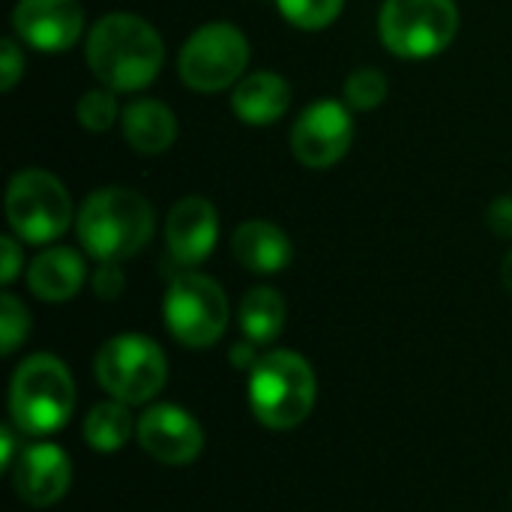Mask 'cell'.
Returning <instances> with one entry per match:
<instances>
[{
  "mask_svg": "<svg viewBox=\"0 0 512 512\" xmlns=\"http://www.w3.org/2000/svg\"><path fill=\"white\" fill-rule=\"evenodd\" d=\"M93 375L111 399L123 405H144L162 393L168 381V360L150 336L120 333L96 351Z\"/></svg>",
  "mask_w": 512,
  "mask_h": 512,
  "instance_id": "cell-5",
  "label": "cell"
},
{
  "mask_svg": "<svg viewBox=\"0 0 512 512\" xmlns=\"http://www.w3.org/2000/svg\"><path fill=\"white\" fill-rule=\"evenodd\" d=\"M12 27L30 48L60 54L78 42L84 9L78 0H18L12 9Z\"/></svg>",
  "mask_w": 512,
  "mask_h": 512,
  "instance_id": "cell-12",
  "label": "cell"
},
{
  "mask_svg": "<svg viewBox=\"0 0 512 512\" xmlns=\"http://www.w3.org/2000/svg\"><path fill=\"white\" fill-rule=\"evenodd\" d=\"M285 300L276 288H249L240 300V330L255 345H270L285 330Z\"/></svg>",
  "mask_w": 512,
  "mask_h": 512,
  "instance_id": "cell-19",
  "label": "cell"
},
{
  "mask_svg": "<svg viewBox=\"0 0 512 512\" xmlns=\"http://www.w3.org/2000/svg\"><path fill=\"white\" fill-rule=\"evenodd\" d=\"M354 141L351 111L336 99H321L294 120L291 126V150L306 168H330L336 165Z\"/></svg>",
  "mask_w": 512,
  "mask_h": 512,
  "instance_id": "cell-10",
  "label": "cell"
},
{
  "mask_svg": "<svg viewBox=\"0 0 512 512\" xmlns=\"http://www.w3.org/2000/svg\"><path fill=\"white\" fill-rule=\"evenodd\" d=\"M75 114H78V123H81L87 132H108V129L117 123L120 105H117L114 90L96 87V90H87V93L78 99Z\"/></svg>",
  "mask_w": 512,
  "mask_h": 512,
  "instance_id": "cell-22",
  "label": "cell"
},
{
  "mask_svg": "<svg viewBox=\"0 0 512 512\" xmlns=\"http://www.w3.org/2000/svg\"><path fill=\"white\" fill-rule=\"evenodd\" d=\"M84 279H87V264L69 246H51L39 252L27 267V285L45 303L72 300L81 291Z\"/></svg>",
  "mask_w": 512,
  "mask_h": 512,
  "instance_id": "cell-16",
  "label": "cell"
},
{
  "mask_svg": "<svg viewBox=\"0 0 512 512\" xmlns=\"http://www.w3.org/2000/svg\"><path fill=\"white\" fill-rule=\"evenodd\" d=\"M21 75H24V54L15 39H3L0 42V90L9 93Z\"/></svg>",
  "mask_w": 512,
  "mask_h": 512,
  "instance_id": "cell-26",
  "label": "cell"
},
{
  "mask_svg": "<svg viewBox=\"0 0 512 512\" xmlns=\"http://www.w3.org/2000/svg\"><path fill=\"white\" fill-rule=\"evenodd\" d=\"M276 6H279L282 18L291 21L294 27L324 30L339 18L345 0H276Z\"/></svg>",
  "mask_w": 512,
  "mask_h": 512,
  "instance_id": "cell-21",
  "label": "cell"
},
{
  "mask_svg": "<svg viewBox=\"0 0 512 512\" xmlns=\"http://www.w3.org/2000/svg\"><path fill=\"white\" fill-rule=\"evenodd\" d=\"M486 222L489 228L504 237V240H512V195H504V198H495L489 213H486Z\"/></svg>",
  "mask_w": 512,
  "mask_h": 512,
  "instance_id": "cell-27",
  "label": "cell"
},
{
  "mask_svg": "<svg viewBox=\"0 0 512 512\" xmlns=\"http://www.w3.org/2000/svg\"><path fill=\"white\" fill-rule=\"evenodd\" d=\"M0 252H3V264H0V279L3 285H12L18 270H21V249L15 237H0Z\"/></svg>",
  "mask_w": 512,
  "mask_h": 512,
  "instance_id": "cell-28",
  "label": "cell"
},
{
  "mask_svg": "<svg viewBox=\"0 0 512 512\" xmlns=\"http://www.w3.org/2000/svg\"><path fill=\"white\" fill-rule=\"evenodd\" d=\"M318 381L306 357L297 351H270L249 372V408L267 429L288 432L309 420Z\"/></svg>",
  "mask_w": 512,
  "mask_h": 512,
  "instance_id": "cell-3",
  "label": "cell"
},
{
  "mask_svg": "<svg viewBox=\"0 0 512 512\" xmlns=\"http://www.w3.org/2000/svg\"><path fill=\"white\" fill-rule=\"evenodd\" d=\"M231 249H234V258L252 273H279L294 258V246L288 234L279 225L264 222V219L243 222L231 237Z\"/></svg>",
  "mask_w": 512,
  "mask_h": 512,
  "instance_id": "cell-17",
  "label": "cell"
},
{
  "mask_svg": "<svg viewBox=\"0 0 512 512\" xmlns=\"http://www.w3.org/2000/svg\"><path fill=\"white\" fill-rule=\"evenodd\" d=\"M162 318L168 333L186 345V348H210L225 336L231 309L222 285L204 273H180L171 279L165 300H162Z\"/></svg>",
  "mask_w": 512,
  "mask_h": 512,
  "instance_id": "cell-7",
  "label": "cell"
},
{
  "mask_svg": "<svg viewBox=\"0 0 512 512\" xmlns=\"http://www.w3.org/2000/svg\"><path fill=\"white\" fill-rule=\"evenodd\" d=\"M288 105H291V84L270 69L243 75L231 93V111L249 126H270L282 120Z\"/></svg>",
  "mask_w": 512,
  "mask_h": 512,
  "instance_id": "cell-15",
  "label": "cell"
},
{
  "mask_svg": "<svg viewBox=\"0 0 512 512\" xmlns=\"http://www.w3.org/2000/svg\"><path fill=\"white\" fill-rule=\"evenodd\" d=\"M75 411V381L54 354L27 357L9 384L12 423L27 435H54Z\"/></svg>",
  "mask_w": 512,
  "mask_h": 512,
  "instance_id": "cell-4",
  "label": "cell"
},
{
  "mask_svg": "<svg viewBox=\"0 0 512 512\" xmlns=\"http://www.w3.org/2000/svg\"><path fill=\"white\" fill-rule=\"evenodd\" d=\"M135 432H138V420L129 414V405H123L117 399L93 405L84 420V441L96 453L123 450Z\"/></svg>",
  "mask_w": 512,
  "mask_h": 512,
  "instance_id": "cell-20",
  "label": "cell"
},
{
  "mask_svg": "<svg viewBox=\"0 0 512 512\" xmlns=\"http://www.w3.org/2000/svg\"><path fill=\"white\" fill-rule=\"evenodd\" d=\"M30 333V312L15 294L0 297V351L9 357Z\"/></svg>",
  "mask_w": 512,
  "mask_h": 512,
  "instance_id": "cell-24",
  "label": "cell"
},
{
  "mask_svg": "<svg viewBox=\"0 0 512 512\" xmlns=\"http://www.w3.org/2000/svg\"><path fill=\"white\" fill-rule=\"evenodd\" d=\"M78 240L99 264L102 261H126L138 255L156 228V213L150 201L126 186L96 189L78 210L75 219Z\"/></svg>",
  "mask_w": 512,
  "mask_h": 512,
  "instance_id": "cell-2",
  "label": "cell"
},
{
  "mask_svg": "<svg viewBox=\"0 0 512 512\" xmlns=\"http://www.w3.org/2000/svg\"><path fill=\"white\" fill-rule=\"evenodd\" d=\"M90 285H93V294L99 300H117L123 294V288H126V276H123V270H120L117 261H102L96 267Z\"/></svg>",
  "mask_w": 512,
  "mask_h": 512,
  "instance_id": "cell-25",
  "label": "cell"
},
{
  "mask_svg": "<svg viewBox=\"0 0 512 512\" xmlns=\"http://www.w3.org/2000/svg\"><path fill=\"white\" fill-rule=\"evenodd\" d=\"M123 135L135 153H165L177 138V117L159 99H135L123 108Z\"/></svg>",
  "mask_w": 512,
  "mask_h": 512,
  "instance_id": "cell-18",
  "label": "cell"
},
{
  "mask_svg": "<svg viewBox=\"0 0 512 512\" xmlns=\"http://www.w3.org/2000/svg\"><path fill=\"white\" fill-rule=\"evenodd\" d=\"M228 360H231V366L234 369H240V372H252L255 369V363L261 360L258 357V351H255V342H237L234 348H231V354H228Z\"/></svg>",
  "mask_w": 512,
  "mask_h": 512,
  "instance_id": "cell-29",
  "label": "cell"
},
{
  "mask_svg": "<svg viewBox=\"0 0 512 512\" xmlns=\"http://www.w3.org/2000/svg\"><path fill=\"white\" fill-rule=\"evenodd\" d=\"M216 240H219V213L207 198L189 195L171 207L165 222V243L180 267H195L207 261L210 252L216 249Z\"/></svg>",
  "mask_w": 512,
  "mask_h": 512,
  "instance_id": "cell-14",
  "label": "cell"
},
{
  "mask_svg": "<svg viewBox=\"0 0 512 512\" xmlns=\"http://www.w3.org/2000/svg\"><path fill=\"white\" fill-rule=\"evenodd\" d=\"M0 447H3V468L9 471L15 465V435H12V426L0 429Z\"/></svg>",
  "mask_w": 512,
  "mask_h": 512,
  "instance_id": "cell-30",
  "label": "cell"
},
{
  "mask_svg": "<svg viewBox=\"0 0 512 512\" xmlns=\"http://www.w3.org/2000/svg\"><path fill=\"white\" fill-rule=\"evenodd\" d=\"M249 63V42L231 21L201 24L180 48L177 69L186 87L216 93L240 81Z\"/></svg>",
  "mask_w": 512,
  "mask_h": 512,
  "instance_id": "cell-9",
  "label": "cell"
},
{
  "mask_svg": "<svg viewBox=\"0 0 512 512\" xmlns=\"http://www.w3.org/2000/svg\"><path fill=\"white\" fill-rule=\"evenodd\" d=\"M501 282H504V288L512 294V249L510 255L504 258V264H501Z\"/></svg>",
  "mask_w": 512,
  "mask_h": 512,
  "instance_id": "cell-31",
  "label": "cell"
},
{
  "mask_svg": "<svg viewBox=\"0 0 512 512\" xmlns=\"http://www.w3.org/2000/svg\"><path fill=\"white\" fill-rule=\"evenodd\" d=\"M135 438L147 456L171 468L195 462L204 450V429L198 426V420L180 405H168V402L150 405L138 417Z\"/></svg>",
  "mask_w": 512,
  "mask_h": 512,
  "instance_id": "cell-11",
  "label": "cell"
},
{
  "mask_svg": "<svg viewBox=\"0 0 512 512\" xmlns=\"http://www.w3.org/2000/svg\"><path fill=\"white\" fill-rule=\"evenodd\" d=\"M378 33L396 57H435L459 33L456 0H384Z\"/></svg>",
  "mask_w": 512,
  "mask_h": 512,
  "instance_id": "cell-6",
  "label": "cell"
},
{
  "mask_svg": "<svg viewBox=\"0 0 512 512\" xmlns=\"http://www.w3.org/2000/svg\"><path fill=\"white\" fill-rule=\"evenodd\" d=\"M72 483V462L57 444H30L18 453L12 465V486L18 498L30 507L57 504Z\"/></svg>",
  "mask_w": 512,
  "mask_h": 512,
  "instance_id": "cell-13",
  "label": "cell"
},
{
  "mask_svg": "<svg viewBox=\"0 0 512 512\" xmlns=\"http://www.w3.org/2000/svg\"><path fill=\"white\" fill-rule=\"evenodd\" d=\"M87 66L114 93H135L156 81L165 45L156 27L132 12H111L87 33Z\"/></svg>",
  "mask_w": 512,
  "mask_h": 512,
  "instance_id": "cell-1",
  "label": "cell"
},
{
  "mask_svg": "<svg viewBox=\"0 0 512 512\" xmlns=\"http://www.w3.org/2000/svg\"><path fill=\"white\" fill-rule=\"evenodd\" d=\"M387 99V78L375 66L354 69L345 81V102L357 111H372Z\"/></svg>",
  "mask_w": 512,
  "mask_h": 512,
  "instance_id": "cell-23",
  "label": "cell"
},
{
  "mask_svg": "<svg viewBox=\"0 0 512 512\" xmlns=\"http://www.w3.org/2000/svg\"><path fill=\"white\" fill-rule=\"evenodd\" d=\"M6 219L24 243L42 246L63 237L72 225V198L54 174L24 168L9 180Z\"/></svg>",
  "mask_w": 512,
  "mask_h": 512,
  "instance_id": "cell-8",
  "label": "cell"
}]
</instances>
